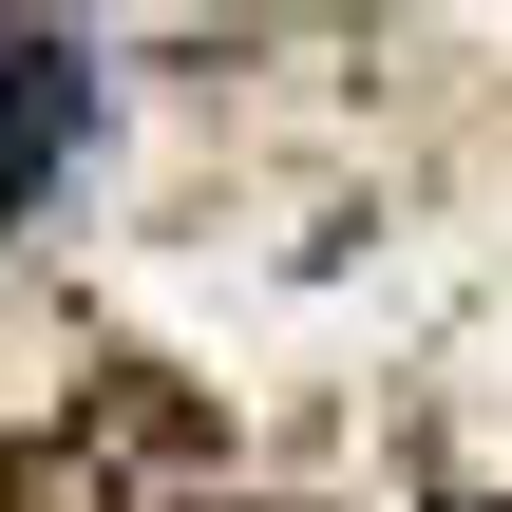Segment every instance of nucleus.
<instances>
[{
	"label": "nucleus",
	"mask_w": 512,
	"mask_h": 512,
	"mask_svg": "<svg viewBox=\"0 0 512 512\" xmlns=\"http://www.w3.org/2000/svg\"><path fill=\"white\" fill-rule=\"evenodd\" d=\"M494 512H512V494H494Z\"/></svg>",
	"instance_id": "2"
},
{
	"label": "nucleus",
	"mask_w": 512,
	"mask_h": 512,
	"mask_svg": "<svg viewBox=\"0 0 512 512\" xmlns=\"http://www.w3.org/2000/svg\"><path fill=\"white\" fill-rule=\"evenodd\" d=\"M57 133H76V57H57V38H19V57H0V190H38V152H57Z\"/></svg>",
	"instance_id": "1"
}]
</instances>
